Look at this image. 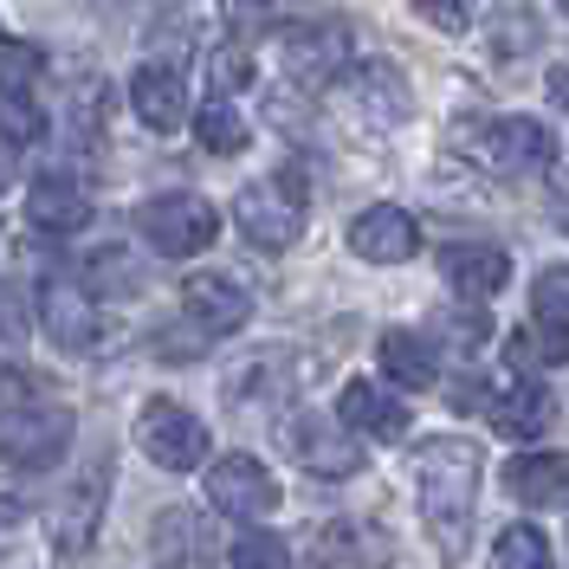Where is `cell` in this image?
<instances>
[{"mask_svg": "<svg viewBox=\"0 0 569 569\" xmlns=\"http://www.w3.org/2000/svg\"><path fill=\"white\" fill-rule=\"evenodd\" d=\"M479 447L466 440V433H440V440H427L421 453H415V486H421V518L433 543H440V557L447 563H460L466 543H472V505H479Z\"/></svg>", "mask_w": 569, "mask_h": 569, "instance_id": "cell-1", "label": "cell"}, {"mask_svg": "<svg viewBox=\"0 0 569 569\" xmlns=\"http://www.w3.org/2000/svg\"><path fill=\"white\" fill-rule=\"evenodd\" d=\"M71 447V408L46 401V395H13L0 401V460L20 472H46L59 466Z\"/></svg>", "mask_w": 569, "mask_h": 569, "instance_id": "cell-2", "label": "cell"}, {"mask_svg": "<svg viewBox=\"0 0 569 569\" xmlns=\"http://www.w3.org/2000/svg\"><path fill=\"white\" fill-rule=\"evenodd\" d=\"M233 227H240L259 252H284L291 247V240L305 233V181H298V169L240 188V201H233Z\"/></svg>", "mask_w": 569, "mask_h": 569, "instance_id": "cell-3", "label": "cell"}, {"mask_svg": "<svg viewBox=\"0 0 569 569\" xmlns=\"http://www.w3.org/2000/svg\"><path fill=\"white\" fill-rule=\"evenodd\" d=\"M137 227L162 259H194V252L213 247L220 213H213L201 194H149V201L137 208Z\"/></svg>", "mask_w": 569, "mask_h": 569, "instance_id": "cell-4", "label": "cell"}, {"mask_svg": "<svg viewBox=\"0 0 569 569\" xmlns=\"http://www.w3.org/2000/svg\"><path fill=\"white\" fill-rule=\"evenodd\" d=\"M466 149L492 176H543L550 156H557V137L543 123H531V117H498V123H479L466 137Z\"/></svg>", "mask_w": 569, "mask_h": 569, "instance_id": "cell-5", "label": "cell"}, {"mask_svg": "<svg viewBox=\"0 0 569 569\" xmlns=\"http://www.w3.org/2000/svg\"><path fill=\"white\" fill-rule=\"evenodd\" d=\"M104 492H110V460H91L66 492L52 498L46 531H52V550H59V557L78 563V557L91 550V537H98V525H104Z\"/></svg>", "mask_w": 569, "mask_h": 569, "instance_id": "cell-6", "label": "cell"}, {"mask_svg": "<svg viewBox=\"0 0 569 569\" xmlns=\"http://www.w3.org/2000/svg\"><path fill=\"white\" fill-rule=\"evenodd\" d=\"M137 440L162 472H194V466L208 460V427L194 421L181 401H149L137 421Z\"/></svg>", "mask_w": 569, "mask_h": 569, "instance_id": "cell-7", "label": "cell"}, {"mask_svg": "<svg viewBox=\"0 0 569 569\" xmlns=\"http://www.w3.org/2000/svg\"><path fill=\"white\" fill-rule=\"evenodd\" d=\"M284 447H291V460L305 466V472H318V479H350V472H362L356 433L343 421H330V415H291L284 421Z\"/></svg>", "mask_w": 569, "mask_h": 569, "instance_id": "cell-8", "label": "cell"}, {"mask_svg": "<svg viewBox=\"0 0 569 569\" xmlns=\"http://www.w3.org/2000/svg\"><path fill=\"white\" fill-rule=\"evenodd\" d=\"M39 311H46V337L59 343V350L84 356L104 343V311H98V298L84 291L78 279H46V291H39Z\"/></svg>", "mask_w": 569, "mask_h": 569, "instance_id": "cell-9", "label": "cell"}, {"mask_svg": "<svg viewBox=\"0 0 569 569\" xmlns=\"http://www.w3.org/2000/svg\"><path fill=\"white\" fill-rule=\"evenodd\" d=\"M208 498L227 518H266V511H279V479L252 453H227L208 466Z\"/></svg>", "mask_w": 569, "mask_h": 569, "instance_id": "cell-10", "label": "cell"}, {"mask_svg": "<svg viewBox=\"0 0 569 569\" xmlns=\"http://www.w3.org/2000/svg\"><path fill=\"white\" fill-rule=\"evenodd\" d=\"M149 557H156V569H213L220 543H213V525L201 511L169 505V511H156V525H149Z\"/></svg>", "mask_w": 569, "mask_h": 569, "instance_id": "cell-11", "label": "cell"}, {"mask_svg": "<svg viewBox=\"0 0 569 569\" xmlns=\"http://www.w3.org/2000/svg\"><path fill=\"white\" fill-rule=\"evenodd\" d=\"M181 311H188V323L201 337H233L252 318V298H247V284L227 279V272H194L181 284Z\"/></svg>", "mask_w": 569, "mask_h": 569, "instance_id": "cell-12", "label": "cell"}, {"mask_svg": "<svg viewBox=\"0 0 569 569\" xmlns=\"http://www.w3.org/2000/svg\"><path fill=\"white\" fill-rule=\"evenodd\" d=\"M350 247L356 259H369V266H401V259H415L421 247V227H415V213L408 208H362L350 227Z\"/></svg>", "mask_w": 569, "mask_h": 569, "instance_id": "cell-13", "label": "cell"}, {"mask_svg": "<svg viewBox=\"0 0 569 569\" xmlns=\"http://www.w3.org/2000/svg\"><path fill=\"white\" fill-rule=\"evenodd\" d=\"M130 104H137V117L156 130V137L181 130V117H188V84H181L176 59H149V66H137V78H130Z\"/></svg>", "mask_w": 569, "mask_h": 569, "instance_id": "cell-14", "label": "cell"}, {"mask_svg": "<svg viewBox=\"0 0 569 569\" xmlns=\"http://www.w3.org/2000/svg\"><path fill=\"white\" fill-rule=\"evenodd\" d=\"M389 563V537L376 525H356V518H330L311 537V569H382Z\"/></svg>", "mask_w": 569, "mask_h": 569, "instance_id": "cell-15", "label": "cell"}, {"mask_svg": "<svg viewBox=\"0 0 569 569\" xmlns=\"http://www.w3.org/2000/svg\"><path fill=\"white\" fill-rule=\"evenodd\" d=\"M486 415H492L498 433H511V440H537L543 427L557 421V401H550V389H543V382L518 376V382H505V389L486 395Z\"/></svg>", "mask_w": 569, "mask_h": 569, "instance_id": "cell-16", "label": "cell"}, {"mask_svg": "<svg viewBox=\"0 0 569 569\" xmlns=\"http://www.w3.org/2000/svg\"><path fill=\"white\" fill-rule=\"evenodd\" d=\"M27 220L46 227V233H71V227L91 220V188L71 176V169H46L33 181V194H27Z\"/></svg>", "mask_w": 569, "mask_h": 569, "instance_id": "cell-17", "label": "cell"}, {"mask_svg": "<svg viewBox=\"0 0 569 569\" xmlns=\"http://www.w3.org/2000/svg\"><path fill=\"white\" fill-rule=\"evenodd\" d=\"M343 52H350V33L343 27H323V20L284 33V66H291V78H305V84H330L343 71Z\"/></svg>", "mask_w": 569, "mask_h": 569, "instance_id": "cell-18", "label": "cell"}, {"mask_svg": "<svg viewBox=\"0 0 569 569\" xmlns=\"http://www.w3.org/2000/svg\"><path fill=\"white\" fill-rule=\"evenodd\" d=\"M440 272H447V284L460 291V298H472V305H486V298H498L505 291V279H511V259L498 247H447L440 252Z\"/></svg>", "mask_w": 569, "mask_h": 569, "instance_id": "cell-19", "label": "cell"}, {"mask_svg": "<svg viewBox=\"0 0 569 569\" xmlns=\"http://www.w3.org/2000/svg\"><path fill=\"white\" fill-rule=\"evenodd\" d=\"M337 421L350 433H369V440H401L408 433V408L395 395H382L376 382H350L337 395Z\"/></svg>", "mask_w": 569, "mask_h": 569, "instance_id": "cell-20", "label": "cell"}, {"mask_svg": "<svg viewBox=\"0 0 569 569\" xmlns=\"http://www.w3.org/2000/svg\"><path fill=\"white\" fill-rule=\"evenodd\" d=\"M505 492L518 505H569V460L563 453H518L505 466Z\"/></svg>", "mask_w": 569, "mask_h": 569, "instance_id": "cell-21", "label": "cell"}, {"mask_svg": "<svg viewBox=\"0 0 569 569\" xmlns=\"http://www.w3.org/2000/svg\"><path fill=\"white\" fill-rule=\"evenodd\" d=\"M376 356H382L389 382H401V389H433V382H440V362H433V343H427V337H415V330H382V343H376Z\"/></svg>", "mask_w": 569, "mask_h": 569, "instance_id": "cell-22", "label": "cell"}, {"mask_svg": "<svg viewBox=\"0 0 569 569\" xmlns=\"http://www.w3.org/2000/svg\"><path fill=\"white\" fill-rule=\"evenodd\" d=\"M46 137V104L20 78H0V142H39Z\"/></svg>", "mask_w": 569, "mask_h": 569, "instance_id": "cell-23", "label": "cell"}, {"mask_svg": "<svg viewBox=\"0 0 569 569\" xmlns=\"http://www.w3.org/2000/svg\"><path fill=\"white\" fill-rule=\"evenodd\" d=\"M137 284H142V266L123 247L84 252V291H91V298H98V291H110V298H130Z\"/></svg>", "mask_w": 569, "mask_h": 569, "instance_id": "cell-24", "label": "cell"}, {"mask_svg": "<svg viewBox=\"0 0 569 569\" xmlns=\"http://www.w3.org/2000/svg\"><path fill=\"white\" fill-rule=\"evenodd\" d=\"M492 569H550V537L537 525H505L492 543Z\"/></svg>", "mask_w": 569, "mask_h": 569, "instance_id": "cell-25", "label": "cell"}, {"mask_svg": "<svg viewBox=\"0 0 569 569\" xmlns=\"http://www.w3.org/2000/svg\"><path fill=\"white\" fill-rule=\"evenodd\" d=\"M350 98H356V117L362 123H401V84L382 78V71H356Z\"/></svg>", "mask_w": 569, "mask_h": 569, "instance_id": "cell-26", "label": "cell"}, {"mask_svg": "<svg viewBox=\"0 0 569 569\" xmlns=\"http://www.w3.org/2000/svg\"><path fill=\"white\" fill-rule=\"evenodd\" d=\"M194 137H201L208 156H240V149H247V117L233 104H208L194 117Z\"/></svg>", "mask_w": 569, "mask_h": 569, "instance_id": "cell-27", "label": "cell"}, {"mask_svg": "<svg viewBox=\"0 0 569 569\" xmlns=\"http://www.w3.org/2000/svg\"><path fill=\"white\" fill-rule=\"evenodd\" d=\"M531 318L543 323V330H563V337H569V266L537 272V284H531Z\"/></svg>", "mask_w": 569, "mask_h": 569, "instance_id": "cell-28", "label": "cell"}, {"mask_svg": "<svg viewBox=\"0 0 569 569\" xmlns=\"http://www.w3.org/2000/svg\"><path fill=\"white\" fill-rule=\"evenodd\" d=\"M227 563L233 569H291V550H284V537H272V531H247V537H233Z\"/></svg>", "mask_w": 569, "mask_h": 569, "instance_id": "cell-29", "label": "cell"}, {"mask_svg": "<svg viewBox=\"0 0 569 569\" xmlns=\"http://www.w3.org/2000/svg\"><path fill=\"white\" fill-rule=\"evenodd\" d=\"M220 7H227L233 33H266V27H279L284 13H291V0H220Z\"/></svg>", "mask_w": 569, "mask_h": 569, "instance_id": "cell-30", "label": "cell"}, {"mask_svg": "<svg viewBox=\"0 0 569 569\" xmlns=\"http://www.w3.org/2000/svg\"><path fill=\"white\" fill-rule=\"evenodd\" d=\"M33 323H27V305H20V284L0 279V343H20Z\"/></svg>", "mask_w": 569, "mask_h": 569, "instance_id": "cell-31", "label": "cell"}, {"mask_svg": "<svg viewBox=\"0 0 569 569\" xmlns=\"http://www.w3.org/2000/svg\"><path fill=\"white\" fill-rule=\"evenodd\" d=\"M247 78H252V59L240 46H220V52H213V84H220V91H233V84H247Z\"/></svg>", "mask_w": 569, "mask_h": 569, "instance_id": "cell-32", "label": "cell"}, {"mask_svg": "<svg viewBox=\"0 0 569 569\" xmlns=\"http://www.w3.org/2000/svg\"><path fill=\"white\" fill-rule=\"evenodd\" d=\"M440 33H466V0H415Z\"/></svg>", "mask_w": 569, "mask_h": 569, "instance_id": "cell-33", "label": "cell"}, {"mask_svg": "<svg viewBox=\"0 0 569 569\" xmlns=\"http://www.w3.org/2000/svg\"><path fill=\"white\" fill-rule=\"evenodd\" d=\"M0 66L13 71V78H27V71H39V52L27 39H0Z\"/></svg>", "mask_w": 569, "mask_h": 569, "instance_id": "cell-34", "label": "cell"}, {"mask_svg": "<svg viewBox=\"0 0 569 569\" xmlns=\"http://www.w3.org/2000/svg\"><path fill=\"white\" fill-rule=\"evenodd\" d=\"M20 511H27V505H20V498H7V505H0V557H7V531H13V525H20Z\"/></svg>", "mask_w": 569, "mask_h": 569, "instance_id": "cell-35", "label": "cell"}, {"mask_svg": "<svg viewBox=\"0 0 569 569\" xmlns=\"http://www.w3.org/2000/svg\"><path fill=\"white\" fill-rule=\"evenodd\" d=\"M550 98L569 110V66H563V71H550Z\"/></svg>", "mask_w": 569, "mask_h": 569, "instance_id": "cell-36", "label": "cell"}, {"mask_svg": "<svg viewBox=\"0 0 569 569\" xmlns=\"http://www.w3.org/2000/svg\"><path fill=\"white\" fill-rule=\"evenodd\" d=\"M557 227H563V233H569V176L557 181Z\"/></svg>", "mask_w": 569, "mask_h": 569, "instance_id": "cell-37", "label": "cell"}, {"mask_svg": "<svg viewBox=\"0 0 569 569\" xmlns=\"http://www.w3.org/2000/svg\"><path fill=\"white\" fill-rule=\"evenodd\" d=\"M13 181V156H7V142H0V188Z\"/></svg>", "mask_w": 569, "mask_h": 569, "instance_id": "cell-38", "label": "cell"}, {"mask_svg": "<svg viewBox=\"0 0 569 569\" xmlns=\"http://www.w3.org/2000/svg\"><path fill=\"white\" fill-rule=\"evenodd\" d=\"M557 7H563V13H569V0H557Z\"/></svg>", "mask_w": 569, "mask_h": 569, "instance_id": "cell-39", "label": "cell"}]
</instances>
